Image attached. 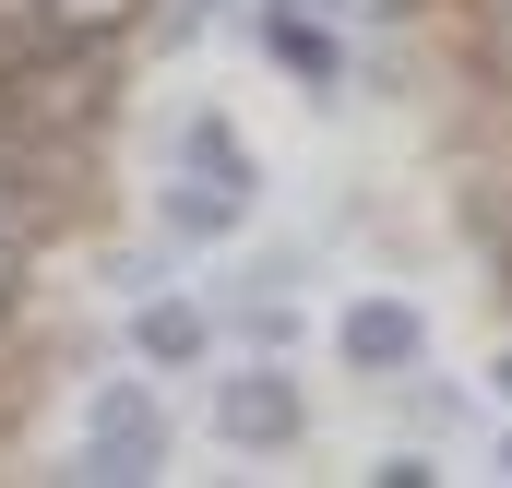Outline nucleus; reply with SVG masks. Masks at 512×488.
Instances as JSON below:
<instances>
[{
  "label": "nucleus",
  "mask_w": 512,
  "mask_h": 488,
  "mask_svg": "<svg viewBox=\"0 0 512 488\" xmlns=\"http://www.w3.org/2000/svg\"><path fill=\"white\" fill-rule=\"evenodd\" d=\"M12 286H24V239H0V310H12Z\"/></svg>",
  "instance_id": "obj_9"
},
{
  "label": "nucleus",
  "mask_w": 512,
  "mask_h": 488,
  "mask_svg": "<svg viewBox=\"0 0 512 488\" xmlns=\"http://www.w3.org/2000/svg\"><path fill=\"white\" fill-rule=\"evenodd\" d=\"M501 477H512V441H501Z\"/></svg>",
  "instance_id": "obj_10"
},
{
  "label": "nucleus",
  "mask_w": 512,
  "mask_h": 488,
  "mask_svg": "<svg viewBox=\"0 0 512 488\" xmlns=\"http://www.w3.org/2000/svg\"><path fill=\"white\" fill-rule=\"evenodd\" d=\"M262 36H274V60H286L298 84H334V36H322V24H298V12H262Z\"/></svg>",
  "instance_id": "obj_7"
},
{
  "label": "nucleus",
  "mask_w": 512,
  "mask_h": 488,
  "mask_svg": "<svg viewBox=\"0 0 512 488\" xmlns=\"http://www.w3.org/2000/svg\"><path fill=\"white\" fill-rule=\"evenodd\" d=\"M298 381L286 369H227V393H215V429L239 441V453H274V441H298Z\"/></svg>",
  "instance_id": "obj_3"
},
{
  "label": "nucleus",
  "mask_w": 512,
  "mask_h": 488,
  "mask_svg": "<svg viewBox=\"0 0 512 488\" xmlns=\"http://www.w3.org/2000/svg\"><path fill=\"white\" fill-rule=\"evenodd\" d=\"M251 215V155L227 120H191L179 131V191H167V239H227Z\"/></svg>",
  "instance_id": "obj_2"
},
{
  "label": "nucleus",
  "mask_w": 512,
  "mask_h": 488,
  "mask_svg": "<svg viewBox=\"0 0 512 488\" xmlns=\"http://www.w3.org/2000/svg\"><path fill=\"white\" fill-rule=\"evenodd\" d=\"M501 393H512V358H501Z\"/></svg>",
  "instance_id": "obj_11"
},
{
  "label": "nucleus",
  "mask_w": 512,
  "mask_h": 488,
  "mask_svg": "<svg viewBox=\"0 0 512 488\" xmlns=\"http://www.w3.org/2000/svg\"><path fill=\"white\" fill-rule=\"evenodd\" d=\"M84 477L96 488H143V477H167V393L155 381H96L84 393Z\"/></svg>",
  "instance_id": "obj_1"
},
{
  "label": "nucleus",
  "mask_w": 512,
  "mask_h": 488,
  "mask_svg": "<svg viewBox=\"0 0 512 488\" xmlns=\"http://www.w3.org/2000/svg\"><path fill=\"white\" fill-rule=\"evenodd\" d=\"M36 227V203H24V179H0V239H24Z\"/></svg>",
  "instance_id": "obj_8"
},
{
  "label": "nucleus",
  "mask_w": 512,
  "mask_h": 488,
  "mask_svg": "<svg viewBox=\"0 0 512 488\" xmlns=\"http://www.w3.org/2000/svg\"><path fill=\"white\" fill-rule=\"evenodd\" d=\"M131 346H143L155 369H191L203 358V310H191V298H155V310L131 322Z\"/></svg>",
  "instance_id": "obj_6"
},
{
  "label": "nucleus",
  "mask_w": 512,
  "mask_h": 488,
  "mask_svg": "<svg viewBox=\"0 0 512 488\" xmlns=\"http://www.w3.org/2000/svg\"><path fill=\"white\" fill-rule=\"evenodd\" d=\"M334 346H346V369L393 381V369H417V358H429V322H417L405 298H358V310L334 322Z\"/></svg>",
  "instance_id": "obj_4"
},
{
  "label": "nucleus",
  "mask_w": 512,
  "mask_h": 488,
  "mask_svg": "<svg viewBox=\"0 0 512 488\" xmlns=\"http://www.w3.org/2000/svg\"><path fill=\"white\" fill-rule=\"evenodd\" d=\"M143 24V0H36V36L48 48H120Z\"/></svg>",
  "instance_id": "obj_5"
}]
</instances>
